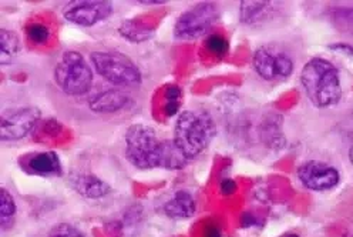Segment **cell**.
Returning a JSON list of instances; mask_svg holds the SVG:
<instances>
[{"instance_id": "cell-10", "label": "cell", "mask_w": 353, "mask_h": 237, "mask_svg": "<svg viewBox=\"0 0 353 237\" xmlns=\"http://www.w3.org/2000/svg\"><path fill=\"white\" fill-rule=\"evenodd\" d=\"M113 13V3L101 0V2H76L64 10V19L70 23L81 28H90L105 20Z\"/></svg>"}, {"instance_id": "cell-22", "label": "cell", "mask_w": 353, "mask_h": 237, "mask_svg": "<svg viewBox=\"0 0 353 237\" xmlns=\"http://www.w3.org/2000/svg\"><path fill=\"white\" fill-rule=\"evenodd\" d=\"M26 35H28L29 40L33 41L34 45H44V43H46L50 39L52 32L46 25L30 23L26 28Z\"/></svg>"}, {"instance_id": "cell-18", "label": "cell", "mask_w": 353, "mask_h": 237, "mask_svg": "<svg viewBox=\"0 0 353 237\" xmlns=\"http://www.w3.org/2000/svg\"><path fill=\"white\" fill-rule=\"evenodd\" d=\"M17 213L16 200L9 193V190L2 189L0 190V225L2 230L8 231L14 225V218Z\"/></svg>"}, {"instance_id": "cell-16", "label": "cell", "mask_w": 353, "mask_h": 237, "mask_svg": "<svg viewBox=\"0 0 353 237\" xmlns=\"http://www.w3.org/2000/svg\"><path fill=\"white\" fill-rule=\"evenodd\" d=\"M20 52V40L12 30H0V64L9 66L14 61Z\"/></svg>"}, {"instance_id": "cell-23", "label": "cell", "mask_w": 353, "mask_h": 237, "mask_svg": "<svg viewBox=\"0 0 353 237\" xmlns=\"http://www.w3.org/2000/svg\"><path fill=\"white\" fill-rule=\"evenodd\" d=\"M48 237H85V234L76 226L69 223H61L53 227Z\"/></svg>"}, {"instance_id": "cell-26", "label": "cell", "mask_w": 353, "mask_h": 237, "mask_svg": "<svg viewBox=\"0 0 353 237\" xmlns=\"http://www.w3.org/2000/svg\"><path fill=\"white\" fill-rule=\"evenodd\" d=\"M205 237H221V229L219 226L214 225V226H210L205 231Z\"/></svg>"}, {"instance_id": "cell-28", "label": "cell", "mask_w": 353, "mask_h": 237, "mask_svg": "<svg viewBox=\"0 0 353 237\" xmlns=\"http://www.w3.org/2000/svg\"><path fill=\"white\" fill-rule=\"evenodd\" d=\"M279 237H301L299 234H295V233H286V234H282Z\"/></svg>"}, {"instance_id": "cell-19", "label": "cell", "mask_w": 353, "mask_h": 237, "mask_svg": "<svg viewBox=\"0 0 353 237\" xmlns=\"http://www.w3.org/2000/svg\"><path fill=\"white\" fill-rule=\"evenodd\" d=\"M330 19H332V23L336 29L353 37V6L332 9Z\"/></svg>"}, {"instance_id": "cell-9", "label": "cell", "mask_w": 353, "mask_h": 237, "mask_svg": "<svg viewBox=\"0 0 353 237\" xmlns=\"http://www.w3.org/2000/svg\"><path fill=\"white\" fill-rule=\"evenodd\" d=\"M298 179L303 187L312 191H327L341 182L339 170L321 160H307L298 167Z\"/></svg>"}, {"instance_id": "cell-5", "label": "cell", "mask_w": 353, "mask_h": 237, "mask_svg": "<svg viewBox=\"0 0 353 237\" xmlns=\"http://www.w3.org/2000/svg\"><path fill=\"white\" fill-rule=\"evenodd\" d=\"M90 61L94 70L107 82L120 88H137L143 76L137 64L119 52H93Z\"/></svg>"}, {"instance_id": "cell-3", "label": "cell", "mask_w": 353, "mask_h": 237, "mask_svg": "<svg viewBox=\"0 0 353 237\" xmlns=\"http://www.w3.org/2000/svg\"><path fill=\"white\" fill-rule=\"evenodd\" d=\"M216 135V124L208 112L184 111L176 117L174 143L190 162L200 156Z\"/></svg>"}, {"instance_id": "cell-17", "label": "cell", "mask_w": 353, "mask_h": 237, "mask_svg": "<svg viewBox=\"0 0 353 237\" xmlns=\"http://www.w3.org/2000/svg\"><path fill=\"white\" fill-rule=\"evenodd\" d=\"M119 32L124 39H127L130 41H134V43H140V41L148 40L152 36L154 29L141 23V21L125 20L119 28Z\"/></svg>"}, {"instance_id": "cell-2", "label": "cell", "mask_w": 353, "mask_h": 237, "mask_svg": "<svg viewBox=\"0 0 353 237\" xmlns=\"http://www.w3.org/2000/svg\"><path fill=\"white\" fill-rule=\"evenodd\" d=\"M301 84L309 102L318 109L336 106L343 95L338 68L323 57H314L305 63Z\"/></svg>"}, {"instance_id": "cell-13", "label": "cell", "mask_w": 353, "mask_h": 237, "mask_svg": "<svg viewBox=\"0 0 353 237\" xmlns=\"http://www.w3.org/2000/svg\"><path fill=\"white\" fill-rule=\"evenodd\" d=\"M131 99L127 93L116 89H110L96 95L90 100V111L94 113H116L130 104Z\"/></svg>"}, {"instance_id": "cell-21", "label": "cell", "mask_w": 353, "mask_h": 237, "mask_svg": "<svg viewBox=\"0 0 353 237\" xmlns=\"http://www.w3.org/2000/svg\"><path fill=\"white\" fill-rule=\"evenodd\" d=\"M205 48L216 57H224L230 52V41L221 35H210L205 39Z\"/></svg>"}, {"instance_id": "cell-6", "label": "cell", "mask_w": 353, "mask_h": 237, "mask_svg": "<svg viewBox=\"0 0 353 237\" xmlns=\"http://www.w3.org/2000/svg\"><path fill=\"white\" fill-rule=\"evenodd\" d=\"M219 9L214 2H201L190 8L175 21L174 36L180 40H194L204 36L216 23Z\"/></svg>"}, {"instance_id": "cell-25", "label": "cell", "mask_w": 353, "mask_h": 237, "mask_svg": "<svg viewBox=\"0 0 353 237\" xmlns=\"http://www.w3.org/2000/svg\"><path fill=\"white\" fill-rule=\"evenodd\" d=\"M330 49L346 56H353V46L347 45V43H334V45H330Z\"/></svg>"}, {"instance_id": "cell-20", "label": "cell", "mask_w": 353, "mask_h": 237, "mask_svg": "<svg viewBox=\"0 0 353 237\" xmlns=\"http://www.w3.org/2000/svg\"><path fill=\"white\" fill-rule=\"evenodd\" d=\"M183 100V92L175 84H170L165 91V103H164V112L168 117L175 116L180 112Z\"/></svg>"}, {"instance_id": "cell-7", "label": "cell", "mask_w": 353, "mask_h": 237, "mask_svg": "<svg viewBox=\"0 0 353 237\" xmlns=\"http://www.w3.org/2000/svg\"><path fill=\"white\" fill-rule=\"evenodd\" d=\"M252 66L256 75L267 80L276 82L291 77L294 73V59L283 49L272 45H265L255 50L252 56Z\"/></svg>"}, {"instance_id": "cell-14", "label": "cell", "mask_w": 353, "mask_h": 237, "mask_svg": "<svg viewBox=\"0 0 353 237\" xmlns=\"http://www.w3.org/2000/svg\"><path fill=\"white\" fill-rule=\"evenodd\" d=\"M196 210L195 199L191 193L185 190H179L175 195L164 205L163 211L165 216L174 220H185L192 218Z\"/></svg>"}, {"instance_id": "cell-1", "label": "cell", "mask_w": 353, "mask_h": 237, "mask_svg": "<svg viewBox=\"0 0 353 237\" xmlns=\"http://www.w3.org/2000/svg\"><path fill=\"white\" fill-rule=\"evenodd\" d=\"M124 140L125 158L136 169L180 170L188 162L174 140H160L151 126L143 123L130 126Z\"/></svg>"}, {"instance_id": "cell-27", "label": "cell", "mask_w": 353, "mask_h": 237, "mask_svg": "<svg viewBox=\"0 0 353 237\" xmlns=\"http://www.w3.org/2000/svg\"><path fill=\"white\" fill-rule=\"evenodd\" d=\"M347 156H349V162H350V164L353 166V144L350 146V149H349V153H347Z\"/></svg>"}, {"instance_id": "cell-4", "label": "cell", "mask_w": 353, "mask_h": 237, "mask_svg": "<svg viewBox=\"0 0 353 237\" xmlns=\"http://www.w3.org/2000/svg\"><path fill=\"white\" fill-rule=\"evenodd\" d=\"M54 80L69 96H81L92 89L93 70L76 50L64 52L54 68Z\"/></svg>"}, {"instance_id": "cell-15", "label": "cell", "mask_w": 353, "mask_h": 237, "mask_svg": "<svg viewBox=\"0 0 353 237\" xmlns=\"http://www.w3.org/2000/svg\"><path fill=\"white\" fill-rule=\"evenodd\" d=\"M275 6L276 3L274 2H251V0H245L239 6V21L247 26L262 23L274 13Z\"/></svg>"}, {"instance_id": "cell-24", "label": "cell", "mask_w": 353, "mask_h": 237, "mask_svg": "<svg viewBox=\"0 0 353 237\" xmlns=\"http://www.w3.org/2000/svg\"><path fill=\"white\" fill-rule=\"evenodd\" d=\"M219 190H221V193H223L224 196H231V195H234V193L236 191V183L232 179H230V178L223 179V180H221V183H219Z\"/></svg>"}, {"instance_id": "cell-11", "label": "cell", "mask_w": 353, "mask_h": 237, "mask_svg": "<svg viewBox=\"0 0 353 237\" xmlns=\"http://www.w3.org/2000/svg\"><path fill=\"white\" fill-rule=\"evenodd\" d=\"M20 169L28 175L40 178H54L63 173V164L54 152H33L21 156L19 160Z\"/></svg>"}, {"instance_id": "cell-8", "label": "cell", "mask_w": 353, "mask_h": 237, "mask_svg": "<svg viewBox=\"0 0 353 237\" xmlns=\"http://www.w3.org/2000/svg\"><path fill=\"white\" fill-rule=\"evenodd\" d=\"M41 117L37 107H13L0 116V138L3 142H16L26 138Z\"/></svg>"}, {"instance_id": "cell-12", "label": "cell", "mask_w": 353, "mask_h": 237, "mask_svg": "<svg viewBox=\"0 0 353 237\" xmlns=\"http://www.w3.org/2000/svg\"><path fill=\"white\" fill-rule=\"evenodd\" d=\"M70 186L80 196L90 200L103 199L112 190L104 180L90 173H73L70 176Z\"/></svg>"}]
</instances>
